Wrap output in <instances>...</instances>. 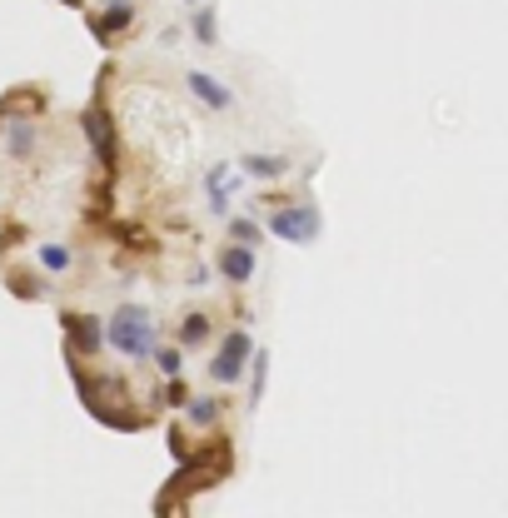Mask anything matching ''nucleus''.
I'll return each mask as SVG.
<instances>
[{
	"label": "nucleus",
	"mask_w": 508,
	"mask_h": 518,
	"mask_svg": "<svg viewBox=\"0 0 508 518\" xmlns=\"http://www.w3.org/2000/svg\"><path fill=\"white\" fill-rule=\"evenodd\" d=\"M239 165H245V174H254V180H280V174L290 170L280 155H245Z\"/></svg>",
	"instance_id": "9b49d317"
},
{
	"label": "nucleus",
	"mask_w": 508,
	"mask_h": 518,
	"mask_svg": "<svg viewBox=\"0 0 508 518\" xmlns=\"http://www.w3.org/2000/svg\"><path fill=\"white\" fill-rule=\"evenodd\" d=\"M85 135H90V150H95V160L105 165V170H115L120 165V145H115V125H110V115L100 105L85 110Z\"/></svg>",
	"instance_id": "39448f33"
},
{
	"label": "nucleus",
	"mask_w": 508,
	"mask_h": 518,
	"mask_svg": "<svg viewBox=\"0 0 508 518\" xmlns=\"http://www.w3.org/2000/svg\"><path fill=\"white\" fill-rule=\"evenodd\" d=\"M150 359L165 369V379H170V374H180V354H174V349H160V344H155V349H150Z\"/></svg>",
	"instance_id": "a211bd4d"
},
{
	"label": "nucleus",
	"mask_w": 508,
	"mask_h": 518,
	"mask_svg": "<svg viewBox=\"0 0 508 518\" xmlns=\"http://www.w3.org/2000/svg\"><path fill=\"white\" fill-rule=\"evenodd\" d=\"M100 335H105V344L115 349V354L125 359H150L155 349V314L145 309V304H120L110 319H100Z\"/></svg>",
	"instance_id": "f257e3e1"
},
{
	"label": "nucleus",
	"mask_w": 508,
	"mask_h": 518,
	"mask_svg": "<svg viewBox=\"0 0 508 518\" xmlns=\"http://www.w3.org/2000/svg\"><path fill=\"white\" fill-rule=\"evenodd\" d=\"M225 474H229V443H215L209 453H195V459H190L180 474H174V484L165 488V498H180L184 488H190V494H200V488L219 484Z\"/></svg>",
	"instance_id": "f03ea898"
},
{
	"label": "nucleus",
	"mask_w": 508,
	"mask_h": 518,
	"mask_svg": "<svg viewBox=\"0 0 508 518\" xmlns=\"http://www.w3.org/2000/svg\"><path fill=\"white\" fill-rule=\"evenodd\" d=\"M205 339H209V314H184V319H180V344L184 349H195V344H205Z\"/></svg>",
	"instance_id": "f8f14e48"
},
{
	"label": "nucleus",
	"mask_w": 508,
	"mask_h": 518,
	"mask_svg": "<svg viewBox=\"0 0 508 518\" xmlns=\"http://www.w3.org/2000/svg\"><path fill=\"white\" fill-rule=\"evenodd\" d=\"M249 354H254V339H249L245 329H235V335L219 344V354L209 359V379H215V384H239V379H245V359Z\"/></svg>",
	"instance_id": "20e7f679"
},
{
	"label": "nucleus",
	"mask_w": 508,
	"mask_h": 518,
	"mask_svg": "<svg viewBox=\"0 0 508 518\" xmlns=\"http://www.w3.org/2000/svg\"><path fill=\"white\" fill-rule=\"evenodd\" d=\"M229 239H235V245H260V225H249V219H235V225H229Z\"/></svg>",
	"instance_id": "2eb2a0df"
},
{
	"label": "nucleus",
	"mask_w": 508,
	"mask_h": 518,
	"mask_svg": "<svg viewBox=\"0 0 508 518\" xmlns=\"http://www.w3.org/2000/svg\"><path fill=\"white\" fill-rule=\"evenodd\" d=\"M184 419L190 424H200V429H209V424L219 419V399H209V394H184Z\"/></svg>",
	"instance_id": "1a4fd4ad"
},
{
	"label": "nucleus",
	"mask_w": 508,
	"mask_h": 518,
	"mask_svg": "<svg viewBox=\"0 0 508 518\" xmlns=\"http://www.w3.org/2000/svg\"><path fill=\"white\" fill-rule=\"evenodd\" d=\"M5 284H11L15 294H25V299H35V294H45V284L35 280V274H21V270H11V274H5Z\"/></svg>",
	"instance_id": "4468645a"
},
{
	"label": "nucleus",
	"mask_w": 508,
	"mask_h": 518,
	"mask_svg": "<svg viewBox=\"0 0 508 518\" xmlns=\"http://www.w3.org/2000/svg\"><path fill=\"white\" fill-rule=\"evenodd\" d=\"M254 359V379H249V404H260V388H264V374H270V359L264 354H249Z\"/></svg>",
	"instance_id": "dca6fc26"
},
{
	"label": "nucleus",
	"mask_w": 508,
	"mask_h": 518,
	"mask_svg": "<svg viewBox=\"0 0 508 518\" xmlns=\"http://www.w3.org/2000/svg\"><path fill=\"white\" fill-rule=\"evenodd\" d=\"M184 85H190V95L205 100L209 110H229V105H235V90L219 85V80H215V76H205V70H190V76H184Z\"/></svg>",
	"instance_id": "6e6552de"
},
{
	"label": "nucleus",
	"mask_w": 508,
	"mask_h": 518,
	"mask_svg": "<svg viewBox=\"0 0 508 518\" xmlns=\"http://www.w3.org/2000/svg\"><path fill=\"white\" fill-rule=\"evenodd\" d=\"M215 35H219V31H215V15L200 11V15H195V40H200V45H215Z\"/></svg>",
	"instance_id": "f3484780"
},
{
	"label": "nucleus",
	"mask_w": 508,
	"mask_h": 518,
	"mask_svg": "<svg viewBox=\"0 0 508 518\" xmlns=\"http://www.w3.org/2000/svg\"><path fill=\"white\" fill-rule=\"evenodd\" d=\"M66 335H70V359H90L105 349V335H100L95 314H66Z\"/></svg>",
	"instance_id": "423d86ee"
},
{
	"label": "nucleus",
	"mask_w": 508,
	"mask_h": 518,
	"mask_svg": "<svg viewBox=\"0 0 508 518\" xmlns=\"http://www.w3.org/2000/svg\"><path fill=\"white\" fill-rule=\"evenodd\" d=\"M264 229L290 239V245H314V239H319V210L314 205H284L264 219Z\"/></svg>",
	"instance_id": "7ed1b4c3"
},
{
	"label": "nucleus",
	"mask_w": 508,
	"mask_h": 518,
	"mask_svg": "<svg viewBox=\"0 0 508 518\" xmlns=\"http://www.w3.org/2000/svg\"><path fill=\"white\" fill-rule=\"evenodd\" d=\"M254 270H260V259H254V249H249V245H225V255H219V274H225L229 284H245V280H254Z\"/></svg>",
	"instance_id": "0eeeda50"
},
{
	"label": "nucleus",
	"mask_w": 508,
	"mask_h": 518,
	"mask_svg": "<svg viewBox=\"0 0 508 518\" xmlns=\"http://www.w3.org/2000/svg\"><path fill=\"white\" fill-rule=\"evenodd\" d=\"M5 140H11L15 160H31L35 155V125L31 120H11V125H5Z\"/></svg>",
	"instance_id": "9d476101"
},
{
	"label": "nucleus",
	"mask_w": 508,
	"mask_h": 518,
	"mask_svg": "<svg viewBox=\"0 0 508 518\" xmlns=\"http://www.w3.org/2000/svg\"><path fill=\"white\" fill-rule=\"evenodd\" d=\"M40 270L45 274H66L70 270V249L66 245H45L40 249Z\"/></svg>",
	"instance_id": "ddd939ff"
}]
</instances>
